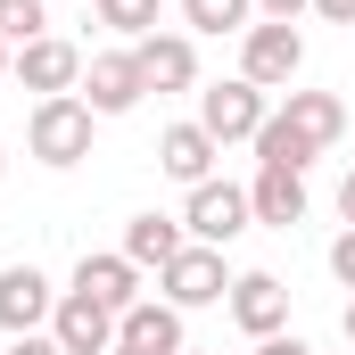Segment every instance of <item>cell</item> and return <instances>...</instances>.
Masks as SVG:
<instances>
[{"label":"cell","mask_w":355,"mask_h":355,"mask_svg":"<svg viewBox=\"0 0 355 355\" xmlns=\"http://www.w3.org/2000/svg\"><path fill=\"white\" fill-rule=\"evenodd\" d=\"M91 116L83 91H67V99H33V116H25V149L42 157V166H83L91 157Z\"/></svg>","instance_id":"6da1fadb"},{"label":"cell","mask_w":355,"mask_h":355,"mask_svg":"<svg viewBox=\"0 0 355 355\" xmlns=\"http://www.w3.org/2000/svg\"><path fill=\"white\" fill-rule=\"evenodd\" d=\"M248 223H257V207H248V190H240V182H198V190H190V207H182V232H190L198 248H232Z\"/></svg>","instance_id":"7a4b0ae2"},{"label":"cell","mask_w":355,"mask_h":355,"mask_svg":"<svg viewBox=\"0 0 355 355\" xmlns=\"http://www.w3.org/2000/svg\"><path fill=\"white\" fill-rule=\"evenodd\" d=\"M297 67H306V33L297 25H248L240 33V75L257 91H289Z\"/></svg>","instance_id":"3957f363"},{"label":"cell","mask_w":355,"mask_h":355,"mask_svg":"<svg viewBox=\"0 0 355 355\" xmlns=\"http://www.w3.org/2000/svg\"><path fill=\"white\" fill-rule=\"evenodd\" d=\"M232 281H240V272L223 265V248H198V240H190L174 265L157 272L166 306H182V314H190V306H223V297H232Z\"/></svg>","instance_id":"277c9868"},{"label":"cell","mask_w":355,"mask_h":355,"mask_svg":"<svg viewBox=\"0 0 355 355\" xmlns=\"http://www.w3.org/2000/svg\"><path fill=\"white\" fill-rule=\"evenodd\" d=\"M272 107H265V91L248 83V75H232V83H207L198 91V124L232 149V141H257V124H265Z\"/></svg>","instance_id":"5b68a950"},{"label":"cell","mask_w":355,"mask_h":355,"mask_svg":"<svg viewBox=\"0 0 355 355\" xmlns=\"http://www.w3.org/2000/svg\"><path fill=\"white\" fill-rule=\"evenodd\" d=\"M141 99H149V83H141V58H132V50L83 58V107L91 116H132Z\"/></svg>","instance_id":"8992f818"},{"label":"cell","mask_w":355,"mask_h":355,"mask_svg":"<svg viewBox=\"0 0 355 355\" xmlns=\"http://www.w3.org/2000/svg\"><path fill=\"white\" fill-rule=\"evenodd\" d=\"M8 75H17L25 91H42V99H67V91H83V50H75L67 33H42V42L17 50Z\"/></svg>","instance_id":"52a82bcc"},{"label":"cell","mask_w":355,"mask_h":355,"mask_svg":"<svg viewBox=\"0 0 355 355\" xmlns=\"http://www.w3.org/2000/svg\"><path fill=\"white\" fill-rule=\"evenodd\" d=\"M215 157H223V141L190 116V124H166L157 132V166L182 182V190H198V182H215Z\"/></svg>","instance_id":"ba28073f"},{"label":"cell","mask_w":355,"mask_h":355,"mask_svg":"<svg viewBox=\"0 0 355 355\" xmlns=\"http://www.w3.org/2000/svg\"><path fill=\"white\" fill-rule=\"evenodd\" d=\"M75 297H91V306H107V314L124 322V314L141 306V265H132L124 248H116V257H83V265H75Z\"/></svg>","instance_id":"9c48e42d"},{"label":"cell","mask_w":355,"mask_h":355,"mask_svg":"<svg viewBox=\"0 0 355 355\" xmlns=\"http://www.w3.org/2000/svg\"><path fill=\"white\" fill-rule=\"evenodd\" d=\"M50 314H58V297H50V281H42V265H8V272H0V331H8V339L42 331Z\"/></svg>","instance_id":"30bf717a"},{"label":"cell","mask_w":355,"mask_h":355,"mask_svg":"<svg viewBox=\"0 0 355 355\" xmlns=\"http://www.w3.org/2000/svg\"><path fill=\"white\" fill-rule=\"evenodd\" d=\"M223 306H232V322H240L248 339H272V331L289 322V289H281V272H240Z\"/></svg>","instance_id":"8fae6325"},{"label":"cell","mask_w":355,"mask_h":355,"mask_svg":"<svg viewBox=\"0 0 355 355\" xmlns=\"http://www.w3.org/2000/svg\"><path fill=\"white\" fill-rule=\"evenodd\" d=\"M132 58H141L149 91H190L198 83V42L190 33H149V42H132Z\"/></svg>","instance_id":"7c38bea8"},{"label":"cell","mask_w":355,"mask_h":355,"mask_svg":"<svg viewBox=\"0 0 355 355\" xmlns=\"http://www.w3.org/2000/svg\"><path fill=\"white\" fill-rule=\"evenodd\" d=\"M50 339H58L67 355H107V347H116V314L67 289V297H58V314H50Z\"/></svg>","instance_id":"4fadbf2b"},{"label":"cell","mask_w":355,"mask_h":355,"mask_svg":"<svg viewBox=\"0 0 355 355\" xmlns=\"http://www.w3.org/2000/svg\"><path fill=\"white\" fill-rule=\"evenodd\" d=\"M116 339L141 347V355H182L190 347V339H182V306H166V297H141V306L116 322Z\"/></svg>","instance_id":"5bb4252c"},{"label":"cell","mask_w":355,"mask_h":355,"mask_svg":"<svg viewBox=\"0 0 355 355\" xmlns=\"http://www.w3.org/2000/svg\"><path fill=\"white\" fill-rule=\"evenodd\" d=\"M248 207H257V223H272V232L306 223V174H289V166H257V182H248Z\"/></svg>","instance_id":"9a60e30c"},{"label":"cell","mask_w":355,"mask_h":355,"mask_svg":"<svg viewBox=\"0 0 355 355\" xmlns=\"http://www.w3.org/2000/svg\"><path fill=\"white\" fill-rule=\"evenodd\" d=\"M281 124H289L297 141H314V149H331V141L347 132V107H339V91H289V107H281Z\"/></svg>","instance_id":"2e32d148"},{"label":"cell","mask_w":355,"mask_h":355,"mask_svg":"<svg viewBox=\"0 0 355 355\" xmlns=\"http://www.w3.org/2000/svg\"><path fill=\"white\" fill-rule=\"evenodd\" d=\"M182 248H190V232H182L174 215H132V223H124V257H132L141 272H149V265L166 272V265L182 257Z\"/></svg>","instance_id":"e0dca14e"},{"label":"cell","mask_w":355,"mask_h":355,"mask_svg":"<svg viewBox=\"0 0 355 355\" xmlns=\"http://www.w3.org/2000/svg\"><path fill=\"white\" fill-rule=\"evenodd\" d=\"M314 157H322V149H314V141H297V132L281 124V107L257 124V166H289V174H306Z\"/></svg>","instance_id":"ac0fdd59"},{"label":"cell","mask_w":355,"mask_h":355,"mask_svg":"<svg viewBox=\"0 0 355 355\" xmlns=\"http://www.w3.org/2000/svg\"><path fill=\"white\" fill-rule=\"evenodd\" d=\"M257 0H182V25L190 33H248Z\"/></svg>","instance_id":"d6986e66"},{"label":"cell","mask_w":355,"mask_h":355,"mask_svg":"<svg viewBox=\"0 0 355 355\" xmlns=\"http://www.w3.org/2000/svg\"><path fill=\"white\" fill-rule=\"evenodd\" d=\"M91 8H99V25H107V33H124V42H149L166 0H91Z\"/></svg>","instance_id":"ffe728a7"},{"label":"cell","mask_w":355,"mask_h":355,"mask_svg":"<svg viewBox=\"0 0 355 355\" xmlns=\"http://www.w3.org/2000/svg\"><path fill=\"white\" fill-rule=\"evenodd\" d=\"M42 33H50V0H0V42L8 50H25Z\"/></svg>","instance_id":"44dd1931"},{"label":"cell","mask_w":355,"mask_h":355,"mask_svg":"<svg viewBox=\"0 0 355 355\" xmlns=\"http://www.w3.org/2000/svg\"><path fill=\"white\" fill-rule=\"evenodd\" d=\"M331 272H339V289H355V223L331 240Z\"/></svg>","instance_id":"7402d4cb"},{"label":"cell","mask_w":355,"mask_h":355,"mask_svg":"<svg viewBox=\"0 0 355 355\" xmlns=\"http://www.w3.org/2000/svg\"><path fill=\"white\" fill-rule=\"evenodd\" d=\"M306 8H314V0H257V17H265V25H297Z\"/></svg>","instance_id":"603a6c76"},{"label":"cell","mask_w":355,"mask_h":355,"mask_svg":"<svg viewBox=\"0 0 355 355\" xmlns=\"http://www.w3.org/2000/svg\"><path fill=\"white\" fill-rule=\"evenodd\" d=\"M0 355H67V347H58L50 331H25V339H8V347H0Z\"/></svg>","instance_id":"cb8c5ba5"},{"label":"cell","mask_w":355,"mask_h":355,"mask_svg":"<svg viewBox=\"0 0 355 355\" xmlns=\"http://www.w3.org/2000/svg\"><path fill=\"white\" fill-rule=\"evenodd\" d=\"M257 355H314V347H306L297 331H272V339H257Z\"/></svg>","instance_id":"d4e9b609"},{"label":"cell","mask_w":355,"mask_h":355,"mask_svg":"<svg viewBox=\"0 0 355 355\" xmlns=\"http://www.w3.org/2000/svg\"><path fill=\"white\" fill-rule=\"evenodd\" d=\"M314 17H331V25H355V0H314Z\"/></svg>","instance_id":"484cf974"},{"label":"cell","mask_w":355,"mask_h":355,"mask_svg":"<svg viewBox=\"0 0 355 355\" xmlns=\"http://www.w3.org/2000/svg\"><path fill=\"white\" fill-rule=\"evenodd\" d=\"M339 215H347V223H355V174L339 182Z\"/></svg>","instance_id":"4316f807"},{"label":"cell","mask_w":355,"mask_h":355,"mask_svg":"<svg viewBox=\"0 0 355 355\" xmlns=\"http://www.w3.org/2000/svg\"><path fill=\"white\" fill-rule=\"evenodd\" d=\"M8 67H17V50H8V42H0V83H8Z\"/></svg>","instance_id":"83f0119b"},{"label":"cell","mask_w":355,"mask_h":355,"mask_svg":"<svg viewBox=\"0 0 355 355\" xmlns=\"http://www.w3.org/2000/svg\"><path fill=\"white\" fill-rule=\"evenodd\" d=\"M339 322H347V347H355V297H347V314H339Z\"/></svg>","instance_id":"f1b7e54d"},{"label":"cell","mask_w":355,"mask_h":355,"mask_svg":"<svg viewBox=\"0 0 355 355\" xmlns=\"http://www.w3.org/2000/svg\"><path fill=\"white\" fill-rule=\"evenodd\" d=\"M107 355H141V347H124V339H116V347H107Z\"/></svg>","instance_id":"f546056e"},{"label":"cell","mask_w":355,"mask_h":355,"mask_svg":"<svg viewBox=\"0 0 355 355\" xmlns=\"http://www.w3.org/2000/svg\"><path fill=\"white\" fill-rule=\"evenodd\" d=\"M0 174H8V157H0Z\"/></svg>","instance_id":"4dcf8cb0"},{"label":"cell","mask_w":355,"mask_h":355,"mask_svg":"<svg viewBox=\"0 0 355 355\" xmlns=\"http://www.w3.org/2000/svg\"><path fill=\"white\" fill-rule=\"evenodd\" d=\"M182 355H198V347H182Z\"/></svg>","instance_id":"1f68e13d"}]
</instances>
